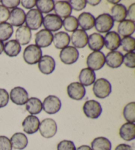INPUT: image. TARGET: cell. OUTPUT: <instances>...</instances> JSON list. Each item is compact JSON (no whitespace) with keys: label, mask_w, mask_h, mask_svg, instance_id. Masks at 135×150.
I'll use <instances>...</instances> for the list:
<instances>
[{"label":"cell","mask_w":135,"mask_h":150,"mask_svg":"<svg viewBox=\"0 0 135 150\" xmlns=\"http://www.w3.org/2000/svg\"><path fill=\"white\" fill-rule=\"evenodd\" d=\"M93 93L98 99H105L111 93V85L108 79L100 78L95 81L93 85Z\"/></svg>","instance_id":"1"},{"label":"cell","mask_w":135,"mask_h":150,"mask_svg":"<svg viewBox=\"0 0 135 150\" xmlns=\"http://www.w3.org/2000/svg\"><path fill=\"white\" fill-rule=\"evenodd\" d=\"M41 56L42 51L40 48L35 45L27 46L23 52V59L26 63L30 65H34L38 63Z\"/></svg>","instance_id":"2"},{"label":"cell","mask_w":135,"mask_h":150,"mask_svg":"<svg viewBox=\"0 0 135 150\" xmlns=\"http://www.w3.org/2000/svg\"><path fill=\"white\" fill-rule=\"evenodd\" d=\"M43 22V15L37 9H32L26 14L25 23L30 30H36L41 27Z\"/></svg>","instance_id":"3"},{"label":"cell","mask_w":135,"mask_h":150,"mask_svg":"<svg viewBox=\"0 0 135 150\" xmlns=\"http://www.w3.org/2000/svg\"><path fill=\"white\" fill-rule=\"evenodd\" d=\"M114 26V21L108 13H103L98 15L95 19L94 27L96 30L100 33L110 32Z\"/></svg>","instance_id":"4"},{"label":"cell","mask_w":135,"mask_h":150,"mask_svg":"<svg viewBox=\"0 0 135 150\" xmlns=\"http://www.w3.org/2000/svg\"><path fill=\"white\" fill-rule=\"evenodd\" d=\"M41 136L45 138H51L56 135L58 131V126L52 118H46L41 121L38 129Z\"/></svg>","instance_id":"5"},{"label":"cell","mask_w":135,"mask_h":150,"mask_svg":"<svg viewBox=\"0 0 135 150\" xmlns=\"http://www.w3.org/2000/svg\"><path fill=\"white\" fill-rule=\"evenodd\" d=\"M105 64V55L101 51L93 52L87 57L86 64L88 68L94 71L100 70L104 66Z\"/></svg>","instance_id":"6"},{"label":"cell","mask_w":135,"mask_h":150,"mask_svg":"<svg viewBox=\"0 0 135 150\" xmlns=\"http://www.w3.org/2000/svg\"><path fill=\"white\" fill-rule=\"evenodd\" d=\"M83 112L86 117L91 119H97L102 112L100 103L95 100H88L83 105Z\"/></svg>","instance_id":"7"},{"label":"cell","mask_w":135,"mask_h":150,"mask_svg":"<svg viewBox=\"0 0 135 150\" xmlns=\"http://www.w3.org/2000/svg\"><path fill=\"white\" fill-rule=\"evenodd\" d=\"M61 108V101L55 95H49L42 103V109L48 115L58 112Z\"/></svg>","instance_id":"8"},{"label":"cell","mask_w":135,"mask_h":150,"mask_svg":"<svg viewBox=\"0 0 135 150\" xmlns=\"http://www.w3.org/2000/svg\"><path fill=\"white\" fill-rule=\"evenodd\" d=\"M79 52L76 48L71 46L62 49L59 54L61 61L67 65H71L76 62L79 59Z\"/></svg>","instance_id":"9"},{"label":"cell","mask_w":135,"mask_h":150,"mask_svg":"<svg viewBox=\"0 0 135 150\" xmlns=\"http://www.w3.org/2000/svg\"><path fill=\"white\" fill-rule=\"evenodd\" d=\"M43 25L46 30L50 32H56L63 26V21L56 14H48L43 17Z\"/></svg>","instance_id":"10"},{"label":"cell","mask_w":135,"mask_h":150,"mask_svg":"<svg viewBox=\"0 0 135 150\" xmlns=\"http://www.w3.org/2000/svg\"><path fill=\"white\" fill-rule=\"evenodd\" d=\"M53 35L46 29H41L35 35L36 45L39 48H46L50 46L53 42Z\"/></svg>","instance_id":"11"},{"label":"cell","mask_w":135,"mask_h":150,"mask_svg":"<svg viewBox=\"0 0 135 150\" xmlns=\"http://www.w3.org/2000/svg\"><path fill=\"white\" fill-rule=\"evenodd\" d=\"M10 99L14 104L17 105H24L28 99V94L25 88L15 87L10 92Z\"/></svg>","instance_id":"12"},{"label":"cell","mask_w":135,"mask_h":150,"mask_svg":"<svg viewBox=\"0 0 135 150\" xmlns=\"http://www.w3.org/2000/svg\"><path fill=\"white\" fill-rule=\"evenodd\" d=\"M67 90L69 97L73 100H82L86 95L84 86H83L79 82H73L70 83L67 86Z\"/></svg>","instance_id":"13"},{"label":"cell","mask_w":135,"mask_h":150,"mask_svg":"<svg viewBox=\"0 0 135 150\" xmlns=\"http://www.w3.org/2000/svg\"><path fill=\"white\" fill-rule=\"evenodd\" d=\"M40 122L37 116L34 115H28L25 118L22 123L23 131L26 134H33L37 132Z\"/></svg>","instance_id":"14"},{"label":"cell","mask_w":135,"mask_h":150,"mask_svg":"<svg viewBox=\"0 0 135 150\" xmlns=\"http://www.w3.org/2000/svg\"><path fill=\"white\" fill-rule=\"evenodd\" d=\"M38 68L40 72L44 74H51L56 68L55 59L48 55L41 56L40 61L38 62Z\"/></svg>","instance_id":"15"},{"label":"cell","mask_w":135,"mask_h":150,"mask_svg":"<svg viewBox=\"0 0 135 150\" xmlns=\"http://www.w3.org/2000/svg\"><path fill=\"white\" fill-rule=\"evenodd\" d=\"M88 37L86 31L82 29H77L72 33L70 40L75 48H83L88 45Z\"/></svg>","instance_id":"16"},{"label":"cell","mask_w":135,"mask_h":150,"mask_svg":"<svg viewBox=\"0 0 135 150\" xmlns=\"http://www.w3.org/2000/svg\"><path fill=\"white\" fill-rule=\"evenodd\" d=\"M103 39L106 48L110 50L115 51L121 46L120 36L115 31H110L106 33Z\"/></svg>","instance_id":"17"},{"label":"cell","mask_w":135,"mask_h":150,"mask_svg":"<svg viewBox=\"0 0 135 150\" xmlns=\"http://www.w3.org/2000/svg\"><path fill=\"white\" fill-rule=\"evenodd\" d=\"M26 13L22 9L15 8L10 12L9 23L12 27H21L25 22Z\"/></svg>","instance_id":"18"},{"label":"cell","mask_w":135,"mask_h":150,"mask_svg":"<svg viewBox=\"0 0 135 150\" xmlns=\"http://www.w3.org/2000/svg\"><path fill=\"white\" fill-rule=\"evenodd\" d=\"M105 63L111 68H118L123 63V55L119 51H111L105 56Z\"/></svg>","instance_id":"19"},{"label":"cell","mask_w":135,"mask_h":150,"mask_svg":"<svg viewBox=\"0 0 135 150\" xmlns=\"http://www.w3.org/2000/svg\"><path fill=\"white\" fill-rule=\"evenodd\" d=\"M15 38L20 45H27L32 38L31 30L27 26H21L17 28L15 33Z\"/></svg>","instance_id":"20"},{"label":"cell","mask_w":135,"mask_h":150,"mask_svg":"<svg viewBox=\"0 0 135 150\" xmlns=\"http://www.w3.org/2000/svg\"><path fill=\"white\" fill-rule=\"evenodd\" d=\"M79 26L83 30H89L94 27L95 17L90 13L83 12L78 17Z\"/></svg>","instance_id":"21"},{"label":"cell","mask_w":135,"mask_h":150,"mask_svg":"<svg viewBox=\"0 0 135 150\" xmlns=\"http://www.w3.org/2000/svg\"><path fill=\"white\" fill-rule=\"evenodd\" d=\"M119 136L124 141L130 142L135 138L134 123L127 122L123 124L119 129Z\"/></svg>","instance_id":"22"},{"label":"cell","mask_w":135,"mask_h":150,"mask_svg":"<svg viewBox=\"0 0 135 150\" xmlns=\"http://www.w3.org/2000/svg\"><path fill=\"white\" fill-rule=\"evenodd\" d=\"M54 11L56 15L61 18H66L71 16L72 8L68 1H58L54 4Z\"/></svg>","instance_id":"23"},{"label":"cell","mask_w":135,"mask_h":150,"mask_svg":"<svg viewBox=\"0 0 135 150\" xmlns=\"http://www.w3.org/2000/svg\"><path fill=\"white\" fill-rule=\"evenodd\" d=\"M13 148L17 150H22L26 148L28 145V141L27 136L21 132L14 134L10 139Z\"/></svg>","instance_id":"24"},{"label":"cell","mask_w":135,"mask_h":150,"mask_svg":"<svg viewBox=\"0 0 135 150\" xmlns=\"http://www.w3.org/2000/svg\"><path fill=\"white\" fill-rule=\"evenodd\" d=\"M88 47L94 52L100 51L104 46L103 37L99 33H94L90 35L88 39Z\"/></svg>","instance_id":"25"},{"label":"cell","mask_w":135,"mask_h":150,"mask_svg":"<svg viewBox=\"0 0 135 150\" xmlns=\"http://www.w3.org/2000/svg\"><path fill=\"white\" fill-rule=\"evenodd\" d=\"M134 22L129 19H125L120 22L117 27L118 35L123 37H131V35L134 33Z\"/></svg>","instance_id":"26"},{"label":"cell","mask_w":135,"mask_h":150,"mask_svg":"<svg viewBox=\"0 0 135 150\" xmlns=\"http://www.w3.org/2000/svg\"><path fill=\"white\" fill-rule=\"evenodd\" d=\"M79 81L83 86H90L96 81L95 72L89 68H84L79 76Z\"/></svg>","instance_id":"27"},{"label":"cell","mask_w":135,"mask_h":150,"mask_svg":"<svg viewBox=\"0 0 135 150\" xmlns=\"http://www.w3.org/2000/svg\"><path fill=\"white\" fill-rule=\"evenodd\" d=\"M70 37L67 33L61 31L53 35V42L57 49H63L67 47L70 43Z\"/></svg>","instance_id":"28"},{"label":"cell","mask_w":135,"mask_h":150,"mask_svg":"<svg viewBox=\"0 0 135 150\" xmlns=\"http://www.w3.org/2000/svg\"><path fill=\"white\" fill-rule=\"evenodd\" d=\"M26 109L31 115H36L42 110V103L36 97H31L26 103Z\"/></svg>","instance_id":"29"},{"label":"cell","mask_w":135,"mask_h":150,"mask_svg":"<svg viewBox=\"0 0 135 150\" xmlns=\"http://www.w3.org/2000/svg\"><path fill=\"white\" fill-rule=\"evenodd\" d=\"M127 11L126 7L124 5L116 4L111 9V16L114 21L121 22L127 18Z\"/></svg>","instance_id":"30"},{"label":"cell","mask_w":135,"mask_h":150,"mask_svg":"<svg viewBox=\"0 0 135 150\" xmlns=\"http://www.w3.org/2000/svg\"><path fill=\"white\" fill-rule=\"evenodd\" d=\"M4 50L5 54L9 57H16L21 50V46L15 40H9L4 45Z\"/></svg>","instance_id":"31"},{"label":"cell","mask_w":135,"mask_h":150,"mask_svg":"<svg viewBox=\"0 0 135 150\" xmlns=\"http://www.w3.org/2000/svg\"><path fill=\"white\" fill-rule=\"evenodd\" d=\"M92 150H111V143L105 137H98L91 142Z\"/></svg>","instance_id":"32"},{"label":"cell","mask_w":135,"mask_h":150,"mask_svg":"<svg viewBox=\"0 0 135 150\" xmlns=\"http://www.w3.org/2000/svg\"><path fill=\"white\" fill-rule=\"evenodd\" d=\"M54 4L55 2L53 0H38L36 6L41 13H49L53 10Z\"/></svg>","instance_id":"33"},{"label":"cell","mask_w":135,"mask_h":150,"mask_svg":"<svg viewBox=\"0 0 135 150\" xmlns=\"http://www.w3.org/2000/svg\"><path fill=\"white\" fill-rule=\"evenodd\" d=\"M13 28L9 23H0V41H6L12 37Z\"/></svg>","instance_id":"34"},{"label":"cell","mask_w":135,"mask_h":150,"mask_svg":"<svg viewBox=\"0 0 135 150\" xmlns=\"http://www.w3.org/2000/svg\"><path fill=\"white\" fill-rule=\"evenodd\" d=\"M123 116L127 122L134 123L135 122V103L131 102L123 108Z\"/></svg>","instance_id":"35"},{"label":"cell","mask_w":135,"mask_h":150,"mask_svg":"<svg viewBox=\"0 0 135 150\" xmlns=\"http://www.w3.org/2000/svg\"><path fill=\"white\" fill-rule=\"evenodd\" d=\"M63 26L68 32H75L79 28V23L77 19L74 16H69L65 18L63 21Z\"/></svg>","instance_id":"36"},{"label":"cell","mask_w":135,"mask_h":150,"mask_svg":"<svg viewBox=\"0 0 135 150\" xmlns=\"http://www.w3.org/2000/svg\"><path fill=\"white\" fill-rule=\"evenodd\" d=\"M121 45L124 51L131 52L135 50V39L132 37H124L121 40Z\"/></svg>","instance_id":"37"},{"label":"cell","mask_w":135,"mask_h":150,"mask_svg":"<svg viewBox=\"0 0 135 150\" xmlns=\"http://www.w3.org/2000/svg\"><path fill=\"white\" fill-rule=\"evenodd\" d=\"M123 62L129 68H135V53L134 52H128L123 56Z\"/></svg>","instance_id":"38"},{"label":"cell","mask_w":135,"mask_h":150,"mask_svg":"<svg viewBox=\"0 0 135 150\" xmlns=\"http://www.w3.org/2000/svg\"><path fill=\"white\" fill-rule=\"evenodd\" d=\"M73 142L71 140H62L58 144L57 150H76Z\"/></svg>","instance_id":"39"},{"label":"cell","mask_w":135,"mask_h":150,"mask_svg":"<svg viewBox=\"0 0 135 150\" xmlns=\"http://www.w3.org/2000/svg\"><path fill=\"white\" fill-rule=\"evenodd\" d=\"M72 9L77 11H80L84 9L86 6V1L85 0H71L68 1Z\"/></svg>","instance_id":"40"},{"label":"cell","mask_w":135,"mask_h":150,"mask_svg":"<svg viewBox=\"0 0 135 150\" xmlns=\"http://www.w3.org/2000/svg\"><path fill=\"white\" fill-rule=\"evenodd\" d=\"M9 100V95L7 90L0 88V108L6 107Z\"/></svg>","instance_id":"41"},{"label":"cell","mask_w":135,"mask_h":150,"mask_svg":"<svg viewBox=\"0 0 135 150\" xmlns=\"http://www.w3.org/2000/svg\"><path fill=\"white\" fill-rule=\"evenodd\" d=\"M10 139L5 136H0V150H12Z\"/></svg>","instance_id":"42"},{"label":"cell","mask_w":135,"mask_h":150,"mask_svg":"<svg viewBox=\"0 0 135 150\" xmlns=\"http://www.w3.org/2000/svg\"><path fill=\"white\" fill-rule=\"evenodd\" d=\"M0 2L2 4V6L8 9L17 8L20 4V0H2Z\"/></svg>","instance_id":"43"},{"label":"cell","mask_w":135,"mask_h":150,"mask_svg":"<svg viewBox=\"0 0 135 150\" xmlns=\"http://www.w3.org/2000/svg\"><path fill=\"white\" fill-rule=\"evenodd\" d=\"M10 16V11L6 7L0 5V23H6Z\"/></svg>","instance_id":"44"},{"label":"cell","mask_w":135,"mask_h":150,"mask_svg":"<svg viewBox=\"0 0 135 150\" xmlns=\"http://www.w3.org/2000/svg\"><path fill=\"white\" fill-rule=\"evenodd\" d=\"M135 4L133 3L129 7L128 11H127V17L129 18V20L134 22L135 21Z\"/></svg>","instance_id":"45"},{"label":"cell","mask_w":135,"mask_h":150,"mask_svg":"<svg viewBox=\"0 0 135 150\" xmlns=\"http://www.w3.org/2000/svg\"><path fill=\"white\" fill-rule=\"evenodd\" d=\"M36 1L35 0H22L20 1V4L23 7L27 9H32L36 6Z\"/></svg>","instance_id":"46"},{"label":"cell","mask_w":135,"mask_h":150,"mask_svg":"<svg viewBox=\"0 0 135 150\" xmlns=\"http://www.w3.org/2000/svg\"><path fill=\"white\" fill-rule=\"evenodd\" d=\"M115 150H133L132 147L128 144H121L116 146Z\"/></svg>","instance_id":"47"},{"label":"cell","mask_w":135,"mask_h":150,"mask_svg":"<svg viewBox=\"0 0 135 150\" xmlns=\"http://www.w3.org/2000/svg\"><path fill=\"white\" fill-rule=\"evenodd\" d=\"M101 2L100 0H88L86 1V3H88V4H90V6H97V5L99 4Z\"/></svg>","instance_id":"48"},{"label":"cell","mask_w":135,"mask_h":150,"mask_svg":"<svg viewBox=\"0 0 135 150\" xmlns=\"http://www.w3.org/2000/svg\"><path fill=\"white\" fill-rule=\"evenodd\" d=\"M76 150H92L91 147L86 145H82V146H80Z\"/></svg>","instance_id":"49"},{"label":"cell","mask_w":135,"mask_h":150,"mask_svg":"<svg viewBox=\"0 0 135 150\" xmlns=\"http://www.w3.org/2000/svg\"><path fill=\"white\" fill-rule=\"evenodd\" d=\"M4 47V44L3 43V42L0 41V54L3 52Z\"/></svg>","instance_id":"50"},{"label":"cell","mask_w":135,"mask_h":150,"mask_svg":"<svg viewBox=\"0 0 135 150\" xmlns=\"http://www.w3.org/2000/svg\"><path fill=\"white\" fill-rule=\"evenodd\" d=\"M109 3H111L112 4H118L121 1L120 0H118V1H108Z\"/></svg>","instance_id":"51"}]
</instances>
